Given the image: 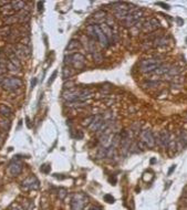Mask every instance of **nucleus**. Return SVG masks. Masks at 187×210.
<instances>
[{
	"mask_svg": "<svg viewBox=\"0 0 187 210\" xmlns=\"http://www.w3.org/2000/svg\"><path fill=\"white\" fill-rule=\"evenodd\" d=\"M17 17H18V20L20 21V22H27L30 19V13L28 11H23L21 13H19Z\"/></svg>",
	"mask_w": 187,
	"mask_h": 210,
	"instance_id": "19",
	"label": "nucleus"
},
{
	"mask_svg": "<svg viewBox=\"0 0 187 210\" xmlns=\"http://www.w3.org/2000/svg\"><path fill=\"white\" fill-rule=\"evenodd\" d=\"M66 105L70 107H83L86 104L82 101H73V102H66Z\"/></svg>",
	"mask_w": 187,
	"mask_h": 210,
	"instance_id": "22",
	"label": "nucleus"
},
{
	"mask_svg": "<svg viewBox=\"0 0 187 210\" xmlns=\"http://www.w3.org/2000/svg\"><path fill=\"white\" fill-rule=\"evenodd\" d=\"M1 12H2V15H6L7 17H11L12 13L14 12V10L11 5H7V6L1 7Z\"/></svg>",
	"mask_w": 187,
	"mask_h": 210,
	"instance_id": "17",
	"label": "nucleus"
},
{
	"mask_svg": "<svg viewBox=\"0 0 187 210\" xmlns=\"http://www.w3.org/2000/svg\"><path fill=\"white\" fill-rule=\"evenodd\" d=\"M93 28H94L95 35H96V41H99V42H100L103 46H109V40H107V38L105 37V35L103 33V31L101 30L100 26H98V24H93Z\"/></svg>",
	"mask_w": 187,
	"mask_h": 210,
	"instance_id": "10",
	"label": "nucleus"
},
{
	"mask_svg": "<svg viewBox=\"0 0 187 210\" xmlns=\"http://www.w3.org/2000/svg\"><path fill=\"white\" fill-rule=\"evenodd\" d=\"M0 113H1L3 116H7V117H8V116L11 115L12 111L10 107L6 106V105H0Z\"/></svg>",
	"mask_w": 187,
	"mask_h": 210,
	"instance_id": "21",
	"label": "nucleus"
},
{
	"mask_svg": "<svg viewBox=\"0 0 187 210\" xmlns=\"http://www.w3.org/2000/svg\"><path fill=\"white\" fill-rule=\"evenodd\" d=\"M93 20H94V23L93 24H98V23H103V20L107 18V13L104 11H102V10H100V11H96L93 15Z\"/></svg>",
	"mask_w": 187,
	"mask_h": 210,
	"instance_id": "15",
	"label": "nucleus"
},
{
	"mask_svg": "<svg viewBox=\"0 0 187 210\" xmlns=\"http://www.w3.org/2000/svg\"><path fill=\"white\" fill-rule=\"evenodd\" d=\"M72 75V73L70 72V69L69 68H64L63 69V78H70Z\"/></svg>",
	"mask_w": 187,
	"mask_h": 210,
	"instance_id": "28",
	"label": "nucleus"
},
{
	"mask_svg": "<svg viewBox=\"0 0 187 210\" xmlns=\"http://www.w3.org/2000/svg\"><path fill=\"white\" fill-rule=\"evenodd\" d=\"M43 9V2H38V10L41 11Z\"/></svg>",
	"mask_w": 187,
	"mask_h": 210,
	"instance_id": "33",
	"label": "nucleus"
},
{
	"mask_svg": "<svg viewBox=\"0 0 187 210\" xmlns=\"http://www.w3.org/2000/svg\"><path fill=\"white\" fill-rule=\"evenodd\" d=\"M39 180L36 178L35 176H31L27 178L26 180L22 181V187L24 189H38L39 188Z\"/></svg>",
	"mask_w": 187,
	"mask_h": 210,
	"instance_id": "11",
	"label": "nucleus"
},
{
	"mask_svg": "<svg viewBox=\"0 0 187 210\" xmlns=\"http://www.w3.org/2000/svg\"><path fill=\"white\" fill-rule=\"evenodd\" d=\"M175 168H176V166H175V165H174V166H172V167H170V169L168 170V174H167V175H170V174H172L173 171H174V170H175Z\"/></svg>",
	"mask_w": 187,
	"mask_h": 210,
	"instance_id": "35",
	"label": "nucleus"
},
{
	"mask_svg": "<svg viewBox=\"0 0 187 210\" xmlns=\"http://www.w3.org/2000/svg\"><path fill=\"white\" fill-rule=\"evenodd\" d=\"M84 61L85 58L84 55L80 54V53H74V54H70L65 57V64L73 66L74 69H83L84 68Z\"/></svg>",
	"mask_w": 187,
	"mask_h": 210,
	"instance_id": "4",
	"label": "nucleus"
},
{
	"mask_svg": "<svg viewBox=\"0 0 187 210\" xmlns=\"http://www.w3.org/2000/svg\"><path fill=\"white\" fill-rule=\"evenodd\" d=\"M143 16H144V11L142 9H132L131 12L129 13V16L123 20L124 26L129 27V28H132V27H134L135 24H137L141 21Z\"/></svg>",
	"mask_w": 187,
	"mask_h": 210,
	"instance_id": "1",
	"label": "nucleus"
},
{
	"mask_svg": "<svg viewBox=\"0 0 187 210\" xmlns=\"http://www.w3.org/2000/svg\"><path fill=\"white\" fill-rule=\"evenodd\" d=\"M104 200L107 202H109V204H113V202L115 201L114 197H113L112 195H110V193H107V195H104Z\"/></svg>",
	"mask_w": 187,
	"mask_h": 210,
	"instance_id": "27",
	"label": "nucleus"
},
{
	"mask_svg": "<svg viewBox=\"0 0 187 210\" xmlns=\"http://www.w3.org/2000/svg\"><path fill=\"white\" fill-rule=\"evenodd\" d=\"M93 120H94V116H93V115H91V116H89V117L84 118L83 122H82V125H83V126H85V127L90 126V125H91V123L93 122Z\"/></svg>",
	"mask_w": 187,
	"mask_h": 210,
	"instance_id": "24",
	"label": "nucleus"
},
{
	"mask_svg": "<svg viewBox=\"0 0 187 210\" xmlns=\"http://www.w3.org/2000/svg\"><path fill=\"white\" fill-rule=\"evenodd\" d=\"M79 48H80V42L78 40H71L66 46L65 51H74V50H78Z\"/></svg>",
	"mask_w": 187,
	"mask_h": 210,
	"instance_id": "16",
	"label": "nucleus"
},
{
	"mask_svg": "<svg viewBox=\"0 0 187 210\" xmlns=\"http://www.w3.org/2000/svg\"><path fill=\"white\" fill-rule=\"evenodd\" d=\"M109 180H110V182H113L112 185H115V182H116V178H115V177H113V178H110Z\"/></svg>",
	"mask_w": 187,
	"mask_h": 210,
	"instance_id": "36",
	"label": "nucleus"
},
{
	"mask_svg": "<svg viewBox=\"0 0 187 210\" xmlns=\"http://www.w3.org/2000/svg\"><path fill=\"white\" fill-rule=\"evenodd\" d=\"M40 170H41V173H43V174H49L50 170H51V167H50V165L44 164L40 167Z\"/></svg>",
	"mask_w": 187,
	"mask_h": 210,
	"instance_id": "26",
	"label": "nucleus"
},
{
	"mask_svg": "<svg viewBox=\"0 0 187 210\" xmlns=\"http://www.w3.org/2000/svg\"><path fill=\"white\" fill-rule=\"evenodd\" d=\"M17 53H20V54L22 55V57H29V55H30V50H29L26 46L19 44V46H18Z\"/></svg>",
	"mask_w": 187,
	"mask_h": 210,
	"instance_id": "18",
	"label": "nucleus"
},
{
	"mask_svg": "<svg viewBox=\"0 0 187 210\" xmlns=\"http://www.w3.org/2000/svg\"><path fill=\"white\" fill-rule=\"evenodd\" d=\"M161 27V23L159 21L156 19V18H151L148 19L147 21L143 22L142 24V30L144 32H152V31H155L156 29H158Z\"/></svg>",
	"mask_w": 187,
	"mask_h": 210,
	"instance_id": "7",
	"label": "nucleus"
},
{
	"mask_svg": "<svg viewBox=\"0 0 187 210\" xmlns=\"http://www.w3.org/2000/svg\"><path fill=\"white\" fill-rule=\"evenodd\" d=\"M0 126L2 127L3 130L8 131L10 128V122L8 120H3V121H0Z\"/></svg>",
	"mask_w": 187,
	"mask_h": 210,
	"instance_id": "25",
	"label": "nucleus"
},
{
	"mask_svg": "<svg viewBox=\"0 0 187 210\" xmlns=\"http://www.w3.org/2000/svg\"><path fill=\"white\" fill-rule=\"evenodd\" d=\"M9 27H3L2 29H0V35H9Z\"/></svg>",
	"mask_w": 187,
	"mask_h": 210,
	"instance_id": "31",
	"label": "nucleus"
},
{
	"mask_svg": "<svg viewBox=\"0 0 187 210\" xmlns=\"http://www.w3.org/2000/svg\"><path fill=\"white\" fill-rule=\"evenodd\" d=\"M161 66V61L156 59H146L140 63V70L143 73H152Z\"/></svg>",
	"mask_w": 187,
	"mask_h": 210,
	"instance_id": "3",
	"label": "nucleus"
},
{
	"mask_svg": "<svg viewBox=\"0 0 187 210\" xmlns=\"http://www.w3.org/2000/svg\"><path fill=\"white\" fill-rule=\"evenodd\" d=\"M93 57H94V60L96 61V62H100V61L102 60V55H101L99 52H94V53H93Z\"/></svg>",
	"mask_w": 187,
	"mask_h": 210,
	"instance_id": "30",
	"label": "nucleus"
},
{
	"mask_svg": "<svg viewBox=\"0 0 187 210\" xmlns=\"http://www.w3.org/2000/svg\"><path fill=\"white\" fill-rule=\"evenodd\" d=\"M104 123V118L102 115H95L94 116V120H93V122L91 123V125H90V130L92 131V132H96V131L100 130V127L102 126V124Z\"/></svg>",
	"mask_w": 187,
	"mask_h": 210,
	"instance_id": "13",
	"label": "nucleus"
},
{
	"mask_svg": "<svg viewBox=\"0 0 187 210\" xmlns=\"http://www.w3.org/2000/svg\"><path fill=\"white\" fill-rule=\"evenodd\" d=\"M57 74H58V71H54V72L52 73V75H51V78L49 79V81H48V84H52L53 83V81L55 80V78H57Z\"/></svg>",
	"mask_w": 187,
	"mask_h": 210,
	"instance_id": "29",
	"label": "nucleus"
},
{
	"mask_svg": "<svg viewBox=\"0 0 187 210\" xmlns=\"http://www.w3.org/2000/svg\"><path fill=\"white\" fill-rule=\"evenodd\" d=\"M2 87L5 90H8V91H13V90H17L22 85V81L20 80L19 78H8L5 79L2 81Z\"/></svg>",
	"mask_w": 187,
	"mask_h": 210,
	"instance_id": "6",
	"label": "nucleus"
},
{
	"mask_svg": "<svg viewBox=\"0 0 187 210\" xmlns=\"http://www.w3.org/2000/svg\"><path fill=\"white\" fill-rule=\"evenodd\" d=\"M131 10H132V9H131L129 3H125V2L113 3V13H114V17L116 18V19L124 20V19L129 16Z\"/></svg>",
	"mask_w": 187,
	"mask_h": 210,
	"instance_id": "2",
	"label": "nucleus"
},
{
	"mask_svg": "<svg viewBox=\"0 0 187 210\" xmlns=\"http://www.w3.org/2000/svg\"><path fill=\"white\" fill-rule=\"evenodd\" d=\"M88 197L84 193H77L71 200V210H83L88 204Z\"/></svg>",
	"mask_w": 187,
	"mask_h": 210,
	"instance_id": "5",
	"label": "nucleus"
},
{
	"mask_svg": "<svg viewBox=\"0 0 187 210\" xmlns=\"http://www.w3.org/2000/svg\"><path fill=\"white\" fill-rule=\"evenodd\" d=\"M157 5H159V6H163V8H165V9H170V6H168V5H165V3L157 2Z\"/></svg>",
	"mask_w": 187,
	"mask_h": 210,
	"instance_id": "34",
	"label": "nucleus"
},
{
	"mask_svg": "<svg viewBox=\"0 0 187 210\" xmlns=\"http://www.w3.org/2000/svg\"><path fill=\"white\" fill-rule=\"evenodd\" d=\"M2 81H3L2 76H1V75H0V83H2Z\"/></svg>",
	"mask_w": 187,
	"mask_h": 210,
	"instance_id": "38",
	"label": "nucleus"
},
{
	"mask_svg": "<svg viewBox=\"0 0 187 210\" xmlns=\"http://www.w3.org/2000/svg\"><path fill=\"white\" fill-rule=\"evenodd\" d=\"M154 163H156V159L155 158H152V159H151V164H154Z\"/></svg>",
	"mask_w": 187,
	"mask_h": 210,
	"instance_id": "37",
	"label": "nucleus"
},
{
	"mask_svg": "<svg viewBox=\"0 0 187 210\" xmlns=\"http://www.w3.org/2000/svg\"><path fill=\"white\" fill-rule=\"evenodd\" d=\"M8 170L11 176H18L22 170V164L18 160H12V163H10L9 165Z\"/></svg>",
	"mask_w": 187,
	"mask_h": 210,
	"instance_id": "12",
	"label": "nucleus"
},
{
	"mask_svg": "<svg viewBox=\"0 0 187 210\" xmlns=\"http://www.w3.org/2000/svg\"><path fill=\"white\" fill-rule=\"evenodd\" d=\"M141 139L142 143H144L147 147H153L155 145V137L153 135V133L148 130H145L141 133Z\"/></svg>",
	"mask_w": 187,
	"mask_h": 210,
	"instance_id": "8",
	"label": "nucleus"
},
{
	"mask_svg": "<svg viewBox=\"0 0 187 210\" xmlns=\"http://www.w3.org/2000/svg\"><path fill=\"white\" fill-rule=\"evenodd\" d=\"M166 43H167V39H166V38H164V37L157 38V39H155V40H154V46H165Z\"/></svg>",
	"mask_w": 187,
	"mask_h": 210,
	"instance_id": "23",
	"label": "nucleus"
},
{
	"mask_svg": "<svg viewBox=\"0 0 187 210\" xmlns=\"http://www.w3.org/2000/svg\"><path fill=\"white\" fill-rule=\"evenodd\" d=\"M36 84H37V79L33 78V79H32V81H31V89L36 87Z\"/></svg>",
	"mask_w": 187,
	"mask_h": 210,
	"instance_id": "32",
	"label": "nucleus"
},
{
	"mask_svg": "<svg viewBox=\"0 0 187 210\" xmlns=\"http://www.w3.org/2000/svg\"><path fill=\"white\" fill-rule=\"evenodd\" d=\"M100 28H101V30L103 31L104 35H105V37L107 38V40H109V42H110V41H113V40H114V33H113L112 28H111V27L107 26V23H101V24H100Z\"/></svg>",
	"mask_w": 187,
	"mask_h": 210,
	"instance_id": "14",
	"label": "nucleus"
},
{
	"mask_svg": "<svg viewBox=\"0 0 187 210\" xmlns=\"http://www.w3.org/2000/svg\"><path fill=\"white\" fill-rule=\"evenodd\" d=\"M154 137H155V136H154ZM156 139H157V143L161 145L162 147H167L170 142V133L167 132V131H162V132L158 134L157 137H155V141Z\"/></svg>",
	"mask_w": 187,
	"mask_h": 210,
	"instance_id": "9",
	"label": "nucleus"
},
{
	"mask_svg": "<svg viewBox=\"0 0 187 210\" xmlns=\"http://www.w3.org/2000/svg\"><path fill=\"white\" fill-rule=\"evenodd\" d=\"M11 6L14 11H19V10L24 8L26 3L23 2V1H13V2H11Z\"/></svg>",
	"mask_w": 187,
	"mask_h": 210,
	"instance_id": "20",
	"label": "nucleus"
}]
</instances>
